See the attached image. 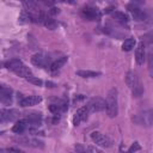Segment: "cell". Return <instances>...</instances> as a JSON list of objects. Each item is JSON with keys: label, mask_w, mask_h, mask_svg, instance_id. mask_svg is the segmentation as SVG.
<instances>
[{"label": "cell", "mask_w": 153, "mask_h": 153, "mask_svg": "<svg viewBox=\"0 0 153 153\" xmlns=\"http://www.w3.org/2000/svg\"><path fill=\"white\" fill-rule=\"evenodd\" d=\"M105 104H106V106H105L106 115L111 118L116 117L118 114V91H117V88L112 87L109 90L106 98H105Z\"/></svg>", "instance_id": "1"}, {"label": "cell", "mask_w": 153, "mask_h": 153, "mask_svg": "<svg viewBox=\"0 0 153 153\" xmlns=\"http://www.w3.org/2000/svg\"><path fill=\"white\" fill-rule=\"evenodd\" d=\"M126 84L131 90V93H133L134 97H140L143 93L142 84L140 82L137 75L134 72H128L127 73V75H126Z\"/></svg>", "instance_id": "2"}, {"label": "cell", "mask_w": 153, "mask_h": 153, "mask_svg": "<svg viewBox=\"0 0 153 153\" xmlns=\"http://www.w3.org/2000/svg\"><path fill=\"white\" fill-rule=\"evenodd\" d=\"M133 122L141 126V127H146L149 128L153 126V110H146L143 112H140L135 116H133Z\"/></svg>", "instance_id": "3"}, {"label": "cell", "mask_w": 153, "mask_h": 153, "mask_svg": "<svg viewBox=\"0 0 153 153\" xmlns=\"http://www.w3.org/2000/svg\"><path fill=\"white\" fill-rule=\"evenodd\" d=\"M13 141H16L17 143L22 145V146H27V147H36V148H43V142L38 139H33L30 136H16L13 137Z\"/></svg>", "instance_id": "4"}, {"label": "cell", "mask_w": 153, "mask_h": 153, "mask_svg": "<svg viewBox=\"0 0 153 153\" xmlns=\"http://www.w3.org/2000/svg\"><path fill=\"white\" fill-rule=\"evenodd\" d=\"M31 63L39 68H47V67H50L53 62H50V57L48 55L43 53H37L31 56Z\"/></svg>", "instance_id": "5"}, {"label": "cell", "mask_w": 153, "mask_h": 153, "mask_svg": "<svg viewBox=\"0 0 153 153\" xmlns=\"http://www.w3.org/2000/svg\"><path fill=\"white\" fill-rule=\"evenodd\" d=\"M91 139H92V141H93L96 145H98V146H100V147L109 148V147L112 146V140H111L109 136H106V135H104V134H102V133H99V131H93V133H91Z\"/></svg>", "instance_id": "6"}, {"label": "cell", "mask_w": 153, "mask_h": 153, "mask_svg": "<svg viewBox=\"0 0 153 153\" xmlns=\"http://www.w3.org/2000/svg\"><path fill=\"white\" fill-rule=\"evenodd\" d=\"M20 112L17 109H1L0 111V118L1 122H13L19 120Z\"/></svg>", "instance_id": "7"}, {"label": "cell", "mask_w": 153, "mask_h": 153, "mask_svg": "<svg viewBox=\"0 0 153 153\" xmlns=\"http://www.w3.org/2000/svg\"><path fill=\"white\" fill-rule=\"evenodd\" d=\"M90 112L91 111H90V109H88L87 105L86 106H81L80 109H78L76 112L73 116V124L74 126H79L81 122L86 121L87 117H88V115H90Z\"/></svg>", "instance_id": "8"}, {"label": "cell", "mask_w": 153, "mask_h": 153, "mask_svg": "<svg viewBox=\"0 0 153 153\" xmlns=\"http://www.w3.org/2000/svg\"><path fill=\"white\" fill-rule=\"evenodd\" d=\"M87 106H88V109H90L91 112L103 111V110H105V106H106L105 99H103V98H100V97H94V98H92V99L88 102Z\"/></svg>", "instance_id": "9"}, {"label": "cell", "mask_w": 153, "mask_h": 153, "mask_svg": "<svg viewBox=\"0 0 153 153\" xmlns=\"http://www.w3.org/2000/svg\"><path fill=\"white\" fill-rule=\"evenodd\" d=\"M81 16L87 19V20H96L100 17V12L98 8L92 7V6H85L81 10Z\"/></svg>", "instance_id": "10"}, {"label": "cell", "mask_w": 153, "mask_h": 153, "mask_svg": "<svg viewBox=\"0 0 153 153\" xmlns=\"http://www.w3.org/2000/svg\"><path fill=\"white\" fill-rule=\"evenodd\" d=\"M146 44L143 42H140L137 45H136V49H135V61L137 65H143V62L146 61Z\"/></svg>", "instance_id": "11"}, {"label": "cell", "mask_w": 153, "mask_h": 153, "mask_svg": "<svg viewBox=\"0 0 153 153\" xmlns=\"http://www.w3.org/2000/svg\"><path fill=\"white\" fill-rule=\"evenodd\" d=\"M41 102H42L41 96H27V97H23L18 103H19L20 106L26 108V106H33V105H36Z\"/></svg>", "instance_id": "12"}, {"label": "cell", "mask_w": 153, "mask_h": 153, "mask_svg": "<svg viewBox=\"0 0 153 153\" xmlns=\"http://www.w3.org/2000/svg\"><path fill=\"white\" fill-rule=\"evenodd\" d=\"M30 128H32V126L30 124V122L26 118H23V120H19V121L16 122V124L12 127V130L16 134H22V133L26 131Z\"/></svg>", "instance_id": "13"}, {"label": "cell", "mask_w": 153, "mask_h": 153, "mask_svg": "<svg viewBox=\"0 0 153 153\" xmlns=\"http://www.w3.org/2000/svg\"><path fill=\"white\" fill-rule=\"evenodd\" d=\"M12 94H13V91H12L11 87H7L6 85H1L0 98H1V103L2 104H11V102H12Z\"/></svg>", "instance_id": "14"}, {"label": "cell", "mask_w": 153, "mask_h": 153, "mask_svg": "<svg viewBox=\"0 0 153 153\" xmlns=\"http://www.w3.org/2000/svg\"><path fill=\"white\" fill-rule=\"evenodd\" d=\"M128 10H129V12L131 13L134 20H136V22H142V20L146 19V14H145V12H143L142 10H140L137 6L130 4V5H128Z\"/></svg>", "instance_id": "15"}, {"label": "cell", "mask_w": 153, "mask_h": 153, "mask_svg": "<svg viewBox=\"0 0 153 153\" xmlns=\"http://www.w3.org/2000/svg\"><path fill=\"white\" fill-rule=\"evenodd\" d=\"M12 72H14L18 76H22V78H25V79H27L29 76H31V75H32L31 69H30L27 66H25L23 62H22L17 68H14Z\"/></svg>", "instance_id": "16"}, {"label": "cell", "mask_w": 153, "mask_h": 153, "mask_svg": "<svg viewBox=\"0 0 153 153\" xmlns=\"http://www.w3.org/2000/svg\"><path fill=\"white\" fill-rule=\"evenodd\" d=\"M112 18H114L116 22H118L120 24H122V25H128L129 19H128L127 14H124L123 12H120V11L112 12Z\"/></svg>", "instance_id": "17"}, {"label": "cell", "mask_w": 153, "mask_h": 153, "mask_svg": "<svg viewBox=\"0 0 153 153\" xmlns=\"http://www.w3.org/2000/svg\"><path fill=\"white\" fill-rule=\"evenodd\" d=\"M76 74L81 78H97L102 73L96 72V71H88V69H79V71H76Z\"/></svg>", "instance_id": "18"}, {"label": "cell", "mask_w": 153, "mask_h": 153, "mask_svg": "<svg viewBox=\"0 0 153 153\" xmlns=\"http://www.w3.org/2000/svg\"><path fill=\"white\" fill-rule=\"evenodd\" d=\"M67 61H68V56H61V57H57V60H55V61L51 63L50 69H51V71H57V69H60L61 67H63L65 63H66Z\"/></svg>", "instance_id": "19"}, {"label": "cell", "mask_w": 153, "mask_h": 153, "mask_svg": "<svg viewBox=\"0 0 153 153\" xmlns=\"http://www.w3.org/2000/svg\"><path fill=\"white\" fill-rule=\"evenodd\" d=\"M136 44V39L134 37H129L127 39H124V42L122 43V50L123 51H130Z\"/></svg>", "instance_id": "20"}, {"label": "cell", "mask_w": 153, "mask_h": 153, "mask_svg": "<svg viewBox=\"0 0 153 153\" xmlns=\"http://www.w3.org/2000/svg\"><path fill=\"white\" fill-rule=\"evenodd\" d=\"M49 30H54V29H56V26H57V23L55 22V19H53L51 17H49V16H47L45 13L43 14V22H42Z\"/></svg>", "instance_id": "21"}, {"label": "cell", "mask_w": 153, "mask_h": 153, "mask_svg": "<svg viewBox=\"0 0 153 153\" xmlns=\"http://www.w3.org/2000/svg\"><path fill=\"white\" fill-rule=\"evenodd\" d=\"M147 62H148V73L151 78L153 79V51H149L147 55Z\"/></svg>", "instance_id": "22"}, {"label": "cell", "mask_w": 153, "mask_h": 153, "mask_svg": "<svg viewBox=\"0 0 153 153\" xmlns=\"http://www.w3.org/2000/svg\"><path fill=\"white\" fill-rule=\"evenodd\" d=\"M142 41L145 44H153V32H148V33H145L142 37Z\"/></svg>", "instance_id": "23"}, {"label": "cell", "mask_w": 153, "mask_h": 153, "mask_svg": "<svg viewBox=\"0 0 153 153\" xmlns=\"http://www.w3.org/2000/svg\"><path fill=\"white\" fill-rule=\"evenodd\" d=\"M141 149V146H140V143L139 142H134V143H131V146L128 148V151L126 152V153H135V152H137V151H140Z\"/></svg>", "instance_id": "24"}, {"label": "cell", "mask_w": 153, "mask_h": 153, "mask_svg": "<svg viewBox=\"0 0 153 153\" xmlns=\"http://www.w3.org/2000/svg\"><path fill=\"white\" fill-rule=\"evenodd\" d=\"M29 82H31V84H33V85H37V86H42L43 85V81L41 80V79H38V78H36V76H33V75H31V76H29L27 79H26Z\"/></svg>", "instance_id": "25"}, {"label": "cell", "mask_w": 153, "mask_h": 153, "mask_svg": "<svg viewBox=\"0 0 153 153\" xmlns=\"http://www.w3.org/2000/svg\"><path fill=\"white\" fill-rule=\"evenodd\" d=\"M0 153H25V152L18 149V148H13V147H11V148H2V149L0 151Z\"/></svg>", "instance_id": "26"}, {"label": "cell", "mask_w": 153, "mask_h": 153, "mask_svg": "<svg viewBox=\"0 0 153 153\" xmlns=\"http://www.w3.org/2000/svg\"><path fill=\"white\" fill-rule=\"evenodd\" d=\"M59 12H60V10L56 8V7H53L51 10H49V13H51V14H55V13H59Z\"/></svg>", "instance_id": "27"}, {"label": "cell", "mask_w": 153, "mask_h": 153, "mask_svg": "<svg viewBox=\"0 0 153 153\" xmlns=\"http://www.w3.org/2000/svg\"><path fill=\"white\" fill-rule=\"evenodd\" d=\"M85 97L82 96V94H79V96H76L75 98H74V102H79V100H81V99H84Z\"/></svg>", "instance_id": "28"}, {"label": "cell", "mask_w": 153, "mask_h": 153, "mask_svg": "<svg viewBox=\"0 0 153 153\" xmlns=\"http://www.w3.org/2000/svg\"><path fill=\"white\" fill-rule=\"evenodd\" d=\"M45 85H47V87H54L55 86V84L51 81H45Z\"/></svg>", "instance_id": "29"}, {"label": "cell", "mask_w": 153, "mask_h": 153, "mask_svg": "<svg viewBox=\"0 0 153 153\" xmlns=\"http://www.w3.org/2000/svg\"><path fill=\"white\" fill-rule=\"evenodd\" d=\"M96 153H102V152H96Z\"/></svg>", "instance_id": "30"}]
</instances>
